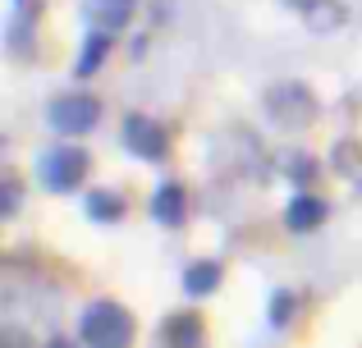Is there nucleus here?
Returning a JSON list of instances; mask_svg holds the SVG:
<instances>
[{"label":"nucleus","instance_id":"obj_1","mask_svg":"<svg viewBox=\"0 0 362 348\" xmlns=\"http://www.w3.org/2000/svg\"><path fill=\"white\" fill-rule=\"evenodd\" d=\"M266 115L275 119V124L284 128V133H303V128L317 119V97H312V88L308 83H275V88H266Z\"/></svg>","mask_w":362,"mask_h":348},{"label":"nucleus","instance_id":"obj_2","mask_svg":"<svg viewBox=\"0 0 362 348\" xmlns=\"http://www.w3.org/2000/svg\"><path fill=\"white\" fill-rule=\"evenodd\" d=\"M78 335L88 348H129L133 344V316L119 303H92L83 312Z\"/></svg>","mask_w":362,"mask_h":348},{"label":"nucleus","instance_id":"obj_3","mask_svg":"<svg viewBox=\"0 0 362 348\" xmlns=\"http://www.w3.org/2000/svg\"><path fill=\"white\" fill-rule=\"evenodd\" d=\"M88 152L83 147H74V143H60V147H51V152L42 156V184L51 188V193H74V188L88 179Z\"/></svg>","mask_w":362,"mask_h":348},{"label":"nucleus","instance_id":"obj_4","mask_svg":"<svg viewBox=\"0 0 362 348\" xmlns=\"http://www.w3.org/2000/svg\"><path fill=\"white\" fill-rule=\"evenodd\" d=\"M101 119V106L97 97H88V92H74V97H55L51 101V128L64 138H78L88 133V128H97Z\"/></svg>","mask_w":362,"mask_h":348},{"label":"nucleus","instance_id":"obj_5","mask_svg":"<svg viewBox=\"0 0 362 348\" xmlns=\"http://www.w3.org/2000/svg\"><path fill=\"white\" fill-rule=\"evenodd\" d=\"M124 147H129L138 161H165L170 138H165V128H160L156 119H147V115H129V119H124Z\"/></svg>","mask_w":362,"mask_h":348},{"label":"nucleus","instance_id":"obj_6","mask_svg":"<svg viewBox=\"0 0 362 348\" xmlns=\"http://www.w3.org/2000/svg\"><path fill=\"white\" fill-rule=\"evenodd\" d=\"M284 5L303 18V28H312V32H321V37H326V32H339V28L349 23L344 0H284Z\"/></svg>","mask_w":362,"mask_h":348},{"label":"nucleus","instance_id":"obj_7","mask_svg":"<svg viewBox=\"0 0 362 348\" xmlns=\"http://www.w3.org/2000/svg\"><path fill=\"white\" fill-rule=\"evenodd\" d=\"M160 344L165 348H202L206 344V330H202V316L197 312H175L160 330Z\"/></svg>","mask_w":362,"mask_h":348},{"label":"nucleus","instance_id":"obj_8","mask_svg":"<svg viewBox=\"0 0 362 348\" xmlns=\"http://www.w3.org/2000/svg\"><path fill=\"white\" fill-rule=\"evenodd\" d=\"M110 46H115V32H106V28H88L83 51H78V64H74V69H78V78H92V73L110 60Z\"/></svg>","mask_w":362,"mask_h":348},{"label":"nucleus","instance_id":"obj_9","mask_svg":"<svg viewBox=\"0 0 362 348\" xmlns=\"http://www.w3.org/2000/svg\"><path fill=\"white\" fill-rule=\"evenodd\" d=\"M151 215H156L160 224H170V229H175V224H184V215H188L184 184H175V179H170V184H160L156 193H151Z\"/></svg>","mask_w":362,"mask_h":348},{"label":"nucleus","instance_id":"obj_10","mask_svg":"<svg viewBox=\"0 0 362 348\" xmlns=\"http://www.w3.org/2000/svg\"><path fill=\"white\" fill-rule=\"evenodd\" d=\"M326 202L321 197H312V193H298L289 206H284V224H289L293 234H308V229H317L321 220H326Z\"/></svg>","mask_w":362,"mask_h":348},{"label":"nucleus","instance_id":"obj_11","mask_svg":"<svg viewBox=\"0 0 362 348\" xmlns=\"http://www.w3.org/2000/svg\"><path fill=\"white\" fill-rule=\"evenodd\" d=\"M133 5H138V0H83V9H88V23H92V28H106V32H119V28L129 23Z\"/></svg>","mask_w":362,"mask_h":348},{"label":"nucleus","instance_id":"obj_12","mask_svg":"<svg viewBox=\"0 0 362 348\" xmlns=\"http://www.w3.org/2000/svg\"><path fill=\"white\" fill-rule=\"evenodd\" d=\"M330 165H335V170L344 174L354 188H362V143H354V138L335 143V152H330Z\"/></svg>","mask_w":362,"mask_h":348},{"label":"nucleus","instance_id":"obj_13","mask_svg":"<svg viewBox=\"0 0 362 348\" xmlns=\"http://www.w3.org/2000/svg\"><path fill=\"white\" fill-rule=\"evenodd\" d=\"M83 206H88V215H92L97 224H115L119 215H124V197L110 193V188H97V193H88V202H83Z\"/></svg>","mask_w":362,"mask_h":348},{"label":"nucleus","instance_id":"obj_14","mask_svg":"<svg viewBox=\"0 0 362 348\" xmlns=\"http://www.w3.org/2000/svg\"><path fill=\"white\" fill-rule=\"evenodd\" d=\"M221 284V266H216V261H193V266L184 270V289L188 294H211V289Z\"/></svg>","mask_w":362,"mask_h":348},{"label":"nucleus","instance_id":"obj_15","mask_svg":"<svg viewBox=\"0 0 362 348\" xmlns=\"http://www.w3.org/2000/svg\"><path fill=\"white\" fill-rule=\"evenodd\" d=\"M293 307H298V298L289 294V289H280V294L271 298V325H289V316H293Z\"/></svg>","mask_w":362,"mask_h":348},{"label":"nucleus","instance_id":"obj_16","mask_svg":"<svg viewBox=\"0 0 362 348\" xmlns=\"http://www.w3.org/2000/svg\"><path fill=\"white\" fill-rule=\"evenodd\" d=\"M14 206H18V184L5 179V215H14Z\"/></svg>","mask_w":362,"mask_h":348},{"label":"nucleus","instance_id":"obj_17","mask_svg":"<svg viewBox=\"0 0 362 348\" xmlns=\"http://www.w3.org/2000/svg\"><path fill=\"white\" fill-rule=\"evenodd\" d=\"M5 348H28V344L18 340V335H5Z\"/></svg>","mask_w":362,"mask_h":348},{"label":"nucleus","instance_id":"obj_18","mask_svg":"<svg viewBox=\"0 0 362 348\" xmlns=\"http://www.w3.org/2000/svg\"><path fill=\"white\" fill-rule=\"evenodd\" d=\"M51 348H69V344H64V340H55V344H51Z\"/></svg>","mask_w":362,"mask_h":348}]
</instances>
